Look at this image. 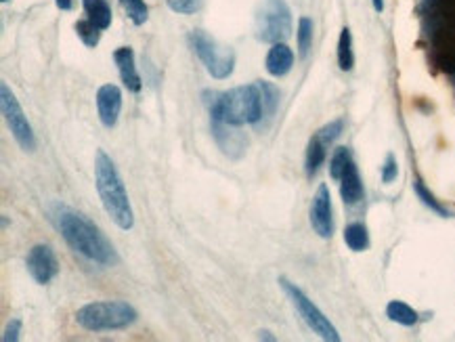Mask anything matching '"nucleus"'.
I'll list each match as a JSON object with an SVG mask.
<instances>
[{"instance_id": "obj_2", "label": "nucleus", "mask_w": 455, "mask_h": 342, "mask_svg": "<svg viewBox=\"0 0 455 342\" xmlns=\"http://www.w3.org/2000/svg\"><path fill=\"white\" fill-rule=\"evenodd\" d=\"M94 185L101 197V204L105 208V212L109 214V219L122 229L128 231L135 225V214L131 208V199L126 194V187L122 183V177L116 168V164L111 162V158L99 149L97 158H94Z\"/></svg>"}, {"instance_id": "obj_29", "label": "nucleus", "mask_w": 455, "mask_h": 342, "mask_svg": "<svg viewBox=\"0 0 455 342\" xmlns=\"http://www.w3.org/2000/svg\"><path fill=\"white\" fill-rule=\"evenodd\" d=\"M168 6L177 13H195L199 9V0H166Z\"/></svg>"}, {"instance_id": "obj_23", "label": "nucleus", "mask_w": 455, "mask_h": 342, "mask_svg": "<svg viewBox=\"0 0 455 342\" xmlns=\"http://www.w3.org/2000/svg\"><path fill=\"white\" fill-rule=\"evenodd\" d=\"M351 160H353L351 158V149L349 147H338L334 151V155H331V162H329V175H331V179L340 181V177H342V172H344V168L349 166Z\"/></svg>"}, {"instance_id": "obj_6", "label": "nucleus", "mask_w": 455, "mask_h": 342, "mask_svg": "<svg viewBox=\"0 0 455 342\" xmlns=\"http://www.w3.org/2000/svg\"><path fill=\"white\" fill-rule=\"evenodd\" d=\"M189 43H191V47L197 53V57L202 59V63L206 65V70H208V74L212 78L225 80L233 74V67H235L233 50L227 49V47H221L214 38H210L202 30L191 32Z\"/></svg>"}, {"instance_id": "obj_3", "label": "nucleus", "mask_w": 455, "mask_h": 342, "mask_svg": "<svg viewBox=\"0 0 455 342\" xmlns=\"http://www.w3.org/2000/svg\"><path fill=\"white\" fill-rule=\"evenodd\" d=\"M210 118L223 120L231 126H243V124H258L263 120V101L258 84L248 87H235L225 93H212L208 99Z\"/></svg>"}, {"instance_id": "obj_5", "label": "nucleus", "mask_w": 455, "mask_h": 342, "mask_svg": "<svg viewBox=\"0 0 455 342\" xmlns=\"http://www.w3.org/2000/svg\"><path fill=\"white\" fill-rule=\"evenodd\" d=\"M256 38L261 43H283L292 34V13L285 0H265L256 13Z\"/></svg>"}, {"instance_id": "obj_28", "label": "nucleus", "mask_w": 455, "mask_h": 342, "mask_svg": "<svg viewBox=\"0 0 455 342\" xmlns=\"http://www.w3.org/2000/svg\"><path fill=\"white\" fill-rule=\"evenodd\" d=\"M397 175H399L397 160H395L393 153H388V155H386V162H384V166H382V181L388 185V183H393V181L397 179Z\"/></svg>"}, {"instance_id": "obj_31", "label": "nucleus", "mask_w": 455, "mask_h": 342, "mask_svg": "<svg viewBox=\"0 0 455 342\" xmlns=\"http://www.w3.org/2000/svg\"><path fill=\"white\" fill-rule=\"evenodd\" d=\"M55 4H57L61 11H70V9H72V0H55Z\"/></svg>"}, {"instance_id": "obj_12", "label": "nucleus", "mask_w": 455, "mask_h": 342, "mask_svg": "<svg viewBox=\"0 0 455 342\" xmlns=\"http://www.w3.org/2000/svg\"><path fill=\"white\" fill-rule=\"evenodd\" d=\"M210 120H212V135H214L219 147L231 158H237L246 149V139L241 137L239 131H235L237 126H231L227 122L214 120V118H210Z\"/></svg>"}, {"instance_id": "obj_13", "label": "nucleus", "mask_w": 455, "mask_h": 342, "mask_svg": "<svg viewBox=\"0 0 455 342\" xmlns=\"http://www.w3.org/2000/svg\"><path fill=\"white\" fill-rule=\"evenodd\" d=\"M114 61L118 65V72H120V78L124 82V87L133 93L141 91V76L137 72V65H135V53L131 47H122L114 53Z\"/></svg>"}, {"instance_id": "obj_10", "label": "nucleus", "mask_w": 455, "mask_h": 342, "mask_svg": "<svg viewBox=\"0 0 455 342\" xmlns=\"http://www.w3.org/2000/svg\"><path fill=\"white\" fill-rule=\"evenodd\" d=\"M311 225L319 238L327 240L334 233V219H331V196L327 185H319L317 194L311 206Z\"/></svg>"}, {"instance_id": "obj_25", "label": "nucleus", "mask_w": 455, "mask_h": 342, "mask_svg": "<svg viewBox=\"0 0 455 342\" xmlns=\"http://www.w3.org/2000/svg\"><path fill=\"white\" fill-rule=\"evenodd\" d=\"M313 45V21L309 17H300L298 21V50L305 57Z\"/></svg>"}, {"instance_id": "obj_8", "label": "nucleus", "mask_w": 455, "mask_h": 342, "mask_svg": "<svg viewBox=\"0 0 455 342\" xmlns=\"http://www.w3.org/2000/svg\"><path fill=\"white\" fill-rule=\"evenodd\" d=\"M0 107H2V116H4V122L6 126L11 128L15 141L19 143V147L23 151H34L36 149V137H34V131L19 105V101L15 99L13 91L2 82L0 84Z\"/></svg>"}, {"instance_id": "obj_14", "label": "nucleus", "mask_w": 455, "mask_h": 342, "mask_svg": "<svg viewBox=\"0 0 455 342\" xmlns=\"http://www.w3.org/2000/svg\"><path fill=\"white\" fill-rule=\"evenodd\" d=\"M340 196L344 199V204H357L363 197V183L353 160L349 162V166L340 177Z\"/></svg>"}, {"instance_id": "obj_35", "label": "nucleus", "mask_w": 455, "mask_h": 342, "mask_svg": "<svg viewBox=\"0 0 455 342\" xmlns=\"http://www.w3.org/2000/svg\"><path fill=\"white\" fill-rule=\"evenodd\" d=\"M428 2H434V0H428Z\"/></svg>"}, {"instance_id": "obj_16", "label": "nucleus", "mask_w": 455, "mask_h": 342, "mask_svg": "<svg viewBox=\"0 0 455 342\" xmlns=\"http://www.w3.org/2000/svg\"><path fill=\"white\" fill-rule=\"evenodd\" d=\"M82 6L94 26L101 30H107L111 26V6L107 0H82Z\"/></svg>"}, {"instance_id": "obj_22", "label": "nucleus", "mask_w": 455, "mask_h": 342, "mask_svg": "<svg viewBox=\"0 0 455 342\" xmlns=\"http://www.w3.org/2000/svg\"><path fill=\"white\" fill-rule=\"evenodd\" d=\"M413 192H415V196L422 199V204H424V206H428L432 212H437L439 216H449L447 208H443V206H441V202H439L437 197L432 196V194L426 189V185H424L420 179H415V181H413Z\"/></svg>"}, {"instance_id": "obj_20", "label": "nucleus", "mask_w": 455, "mask_h": 342, "mask_svg": "<svg viewBox=\"0 0 455 342\" xmlns=\"http://www.w3.org/2000/svg\"><path fill=\"white\" fill-rule=\"evenodd\" d=\"M344 242L353 252H363L369 246V233L365 229L363 223H351L344 229Z\"/></svg>"}, {"instance_id": "obj_1", "label": "nucleus", "mask_w": 455, "mask_h": 342, "mask_svg": "<svg viewBox=\"0 0 455 342\" xmlns=\"http://www.w3.org/2000/svg\"><path fill=\"white\" fill-rule=\"evenodd\" d=\"M55 223L67 246L74 252L87 256L92 263H97L101 267H111L120 260L111 242L82 212H76L74 208H67V206H57Z\"/></svg>"}, {"instance_id": "obj_4", "label": "nucleus", "mask_w": 455, "mask_h": 342, "mask_svg": "<svg viewBox=\"0 0 455 342\" xmlns=\"http://www.w3.org/2000/svg\"><path fill=\"white\" fill-rule=\"evenodd\" d=\"M137 311L133 304L124 300H103L84 304L76 313V321L80 328L89 332H111V330H124L137 321Z\"/></svg>"}, {"instance_id": "obj_21", "label": "nucleus", "mask_w": 455, "mask_h": 342, "mask_svg": "<svg viewBox=\"0 0 455 342\" xmlns=\"http://www.w3.org/2000/svg\"><path fill=\"white\" fill-rule=\"evenodd\" d=\"M325 143L319 139L317 135L311 139V143H309V147H307V175L309 177H313L315 172L319 170V166L323 164V160H325Z\"/></svg>"}, {"instance_id": "obj_27", "label": "nucleus", "mask_w": 455, "mask_h": 342, "mask_svg": "<svg viewBox=\"0 0 455 342\" xmlns=\"http://www.w3.org/2000/svg\"><path fill=\"white\" fill-rule=\"evenodd\" d=\"M342 128H344V120H334V122H329L327 126H323V128L319 131L317 137L325 145H329V143H334V141L340 137Z\"/></svg>"}, {"instance_id": "obj_32", "label": "nucleus", "mask_w": 455, "mask_h": 342, "mask_svg": "<svg viewBox=\"0 0 455 342\" xmlns=\"http://www.w3.org/2000/svg\"><path fill=\"white\" fill-rule=\"evenodd\" d=\"M373 9H375L378 13H382V11H384V0H373Z\"/></svg>"}, {"instance_id": "obj_30", "label": "nucleus", "mask_w": 455, "mask_h": 342, "mask_svg": "<svg viewBox=\"0 0 455 342\" xmlns=\"http://www.w3.org/2000/svg\"><path fill=\"white\" fill-rule=\"evenodd\" d=\"M19 332H21V321H19V319H13V321L6 326L4 334H2V342H15L19 338Z\"/></svg>"}, {"instance_id": "obj_17", "label": "nucleus", "mask_w": 455, "mask_h": 342, "mask_svg": "<svg viewBox=\"0 0 455 342\" xmlns=\"http://www.w3.org/2000/svg\"><path fill=\"white\" fill-rule=\"evenodd\" d=\"M256 84H258L261 101H263V120H271L275 116V111H277V107H279V89L275 84H271V82H267V80H258Z\"/></svg>"}, {"instance_id": "obj_9", "label": "nucleus", "mask_w": 455, "mask_h": 342, "mask_svg": "<svg viewBox=\"0 0 455 342\" xmlns=\"http://www.w3.org/2000/svg\"><path fill=\"white\" fill-rule=\"evenodd\" d=\"M26 267H28V273L32 275V280L40 286L50 284L59 273V263H57L55 250L48 244L34 246L28 252Z\"/></svg>"}, {"instance_id": "obj_11", "label": "nucleus", "mask_w": 455, "mask_h": 342, "mask_svg": "<svg viewBox=\"0 0 455 342\" xmlns=\"http://www.w3.org/2000/svg\"><path fill=\"white\" fill-rule=\"evenodd\" d=\"M97 111L103 126H116L120 111H122V91L116 84H103L97 91Z\"/></svg>"}, {"instance_id": "obj_33", "label": "nucleus", "mask_w": 455, "mask_h": 342, "mask_svg": "<svg viewBox=\"0 0 455 342\" xmlns=\"http://www.w3.org/2000/svg\"><path fill=\"white\" fill-rule=\"evenodd\" d=\"M258 338H261V341H275V338L271 336V334H269V332H261V334H258Z\"/></svg>"}, {"instance_id": "obj_24", "label": "nucleus", "mask_w": 455, "mask_h": 342, "mask_svg": "<svg viewBox=\"0 0 455 342\" xmlns=\"http://www.w3.org/2000/svg\"><path fill=\"white\" fill-rule=\"evenodd\" d=\"M74 28H76V34L82 38V43H84L87 47H97V45H99L101 28L94 26L91 19H80Z\"/></svg>"}, {"instance_id": "obj_18", "label": "nucleus", "mask_w": 455, "mask_h": 342, "mask_svg": "<svg viewBox=\"0 0 455 342\" xmlns=\"http://www.w3.org/2000/svg\"><path fill=\"white\" fill-rule=\"evenodd\" d=\"M386 315H388L390 321L401 324V326L417 324V313L411 309L407 302H401V300H390L388 307H386Z\"/></svg>"}, {"instance_id": "obj_7", "label": "nucleus", "mask_w": 455, "mask_h": 342, "mask_svg": "<svg viewBox=\"0 0 455 342\" xmlns=\"http://www.w3.org/2000/svg\"><path fill=\"white\" fill-rule=\"evenodd\" d=\"M279 284H281L283 292L290 296V300H292V304L296 307L298 315L305 319V324H307V326H309L317 336H321L323 341H329V342L340 341V334H338V330L331 326V321H329V319L319 311L317 304H315L307 294L302 292L296 284L287 282L285 277H281V280H279Z\"/></svg>"}, {"instance_id": "obj_34", "label": "nucleus", "mask_w": 455, "mask_h": 342, "mask_svg": "<svg viewBox=\"0 0 455 342\" xmlns=\"http://www.w3.org/2000/svg\"><path fill=\"white\" fill-rule=\"evenodd\" d=\"M2 2H9V0H2Z\"/></svg>"}, {"instance_id": "obj_15", "label": "nucleus", "mask_w": 455, "mask_h": 342, "mask_svg": "<svg viewBox=\"0 0 455 342\" xmlns=\"http://www.w3.org/2000/svg\"><path fill=\"white\" fill-rule=\"evenodd\" d=\"M294 65V53L285 45V43H275L269 55H267V72L271 76H285Z\"/></svg>"}, {"instance_id": "obj_26", "label": "nucleus", "mask_w": 455, "mask_h": 342, "mask_svg": "<svg viewBox=\"0 0 455 342\" xmlns=\"http://www.w3.org/2000/svg\"><path fill=\"white\" fill-rule=\"evenodd\" d=\"M120 4L124 6V11L128 13V17L133 19L135 26H143L147 21V4H145V0H120Z\"/></svg>"}, {"instance_id": "obj_19", "label": "nucleus", "mask_w": 455, "mask_h": 342, "mask_svg": "<svg viewBox=\"0 0 455 342\" xmlns=\"http://www.w3.org/2000/svg\"><path fill=\"white\" fill-rule=\"evenodd\" d=\"M338 65L344 72H351L355 65V53H353V36L351 30L344 28L340 32V40H338Z\"/></svg>"}]
</instances>
